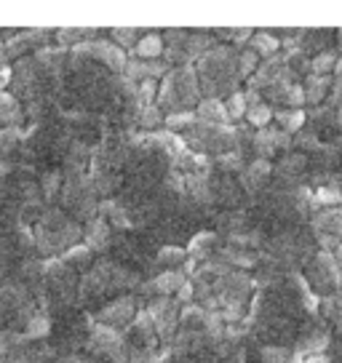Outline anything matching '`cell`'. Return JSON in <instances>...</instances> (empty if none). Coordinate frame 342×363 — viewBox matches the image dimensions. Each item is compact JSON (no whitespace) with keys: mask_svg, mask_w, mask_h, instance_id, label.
<instances>
[{"mask_svg":"<svg viewBox=\"0 0 342 363\" xmlns=\"http://www.w3.org/2000/svg\"><path fill=\"white\" fill-rule=\"evenodd\" d=\"M6 57H9V51H6V45L0 43V69H6L3 65H6Z\"/></svg>","mask_w":342,"mask_h":363,"instance_id":"obj_34","label":"cell"},{"mask_svg":"<svg viewBox=\"0 0 342 363\" xmlns=\"http://www.w3.org/2000/svg\"><path fill=\"white\" fill-rule=\"evenodd\" d=\"M225 107H228L230 118H241V115H246V94L236 91L228 102H225Z\"/></svg>","mask_w":342,"mask_h":363,"instance_id":"obj_18","label":"cell"},{"mask_svg":"<svg viewBox=\"0 0 342 363\" xmlns=\"http://www.w3.org/2000/svg\"><path fill=\"white\" fill-rule=\"evenodd\" d=\"M263 358L267 363H289V352L281 350V347H265Z\"/></svg>","mask_w":342,"mask_h":363,"instance_id":"obj_26","label":"cell"},{"mask_svg":"<svg viewBox=\"0 0 342 363\" xmlns=\"http://www.w3.org/2000/svg\"><path fill=\"white\" fill-rule=\"evenodd\" d=\"M308 278L313 281L316 289L321 291H329V289H337L340 286V278H342V270L337 267V262L331 254H319L313 264L308 267Z\"/></svg>","mask_w":342,"mask_h":363,"instance_id":"obj_2","label":"cell"},{"mask_svg":"<svg viewBox=\"0 0 342 363\" xmlns=\"http://www.w3.org/2000/svg\"><path fill=\"white\" fill-rule=\"evenodd\" d=\"M278 121H281V125H284V128H289V131H297V128L302 125V121H305V115L299 113V110H284V113H278Z\"/></svg>","mask_w":342,"mask_h":363,"instance_id":"obj_20","label":"cell"},{"mask_svg":"<svg viewBox=\"0 0 342 363\" xmlns=\"http://www.w3.org/2000/svg\"><path fill=\"white\" fill-rule=\"evenodd\" d=\"M155 91H158V80H142L137 86V99L139 104H145V107H153V102H155Z\"/></svg>","mask_w":342,"mask_h":363,"instance_id":"obj_17","label":"cell"},{"mask_svg":"<svg viewBox=\"0 0 342 363\" xmlns=\"http://www.w3.org/2000/svg\"><path fill=\"white\" fill-rule=\"evenodd\" d=\"M251 48H257V54L273 57L275 51L281 48V43H278V38H275V35L260 33V35H254V40H251Z\"/></svg>","mask_w":342,"mask_h":363,"instance_id":"obj_13","label":"cell"},{"mask_svg":"<svg viewBox=\"0 0 342 363\" xmlns=\"http://www.w3.org/2000/svg\"><path fill=\"white\" fill-rule=\"evenodd\" d=\"M11 78V69H0V89L6 86V80Z\"/></svg>","mask_w":342,"mask_h":363,"instance_id":"obj_32","label":"cell"},{"mask_svg":"<svg viewBox=\"0 0 342 363\" xmlns=\"http://www.w3.org/2000/svg\"><path fill=\"white\" fill-rule=\"evenodd\" d=\"M57 184H59L57 174H48V177H46V195L54 193V190H57Z\"/></svg>","mask_w":342,"mask_h":363,"instance_id":"obj_31","label":"cell"},{"mask_svg":"<svg viewBox=\"0 0 342 363\" xmlns=\"http://www.w3.org/2000/svg\"><path fill=\"white\" fill-rule=\"evenodd\" d=\"M139 123L142 125H158L160 123V110L158 107H145V110H142V115H139Z\"/></svg>","mask_w":342,"mask_h":363,"instance_id":"obj_28","label":"cell"},{"mask_svg":"<svg viewBox=\"0 0 342 363\" xmlns=\"http://www.w3.org/2000/svg\"><path fill=\"white\" fill-rule=\"evenodd\" d=\"M86 246L89 249H104L107 246V225H104V219H92L89 227H86Z\"/></svg>","mask_w":342,"mask_h":363,"instance_id":"obj_10","label":"cell"},{"mask_svg":"<svg viewBox=\"0 0 342 363\" xmlns=\"http://www.w3.org/2000/svg\"><path fill=\"white\" fill-rule=\"evenodd\" d=\"M131 315H134V302L131 299H118L110 307H104L99 318H102L104 323H110V326H118V323H126Z\"/></svg>","mask_w":342,"mask_h":363,"instance_id":"obj_7","label":"cell"},{"mask_svg":"<svg viewBox=\"0 0 342 363\" xmlns=\"http://www.w3.org/2000/svg\"><path fill=\"white\" fill-rule=\"evenodd\" d=\"M150 318H153V323H155L160 337H169L171 331H174V320H177V307L169 299H158L150 307Z\"/></svg>","mask_w":342,"mask_h":363,"instance_id":"obj_3","label":"cell"},{"mask_svg":"<svg viewBox=\"0 0 342 363\" xmlns=\"http://www.w3.org/2000/svg\"><path fill=\"white\" fill-rule=\"evenodd\" d=\"M184 286V275L177 270H169L163 272V275H158L155 278V289H158L160 294H171V291H180Z\"/></svg>","mask_w":342,"mask_h":363,"instance_id":"obj_12","label":"cell"},{"mask_svg":"<svg viewBox=\"0 0 342 363\" xmlns=\"http://www.w3.org/2000/svg\"><path fill=\"white\" fill-rule=\"evenodd\" d=\"M209 45H211V40H209L206 35H190V38L184 40V48H187L190 54H209Z\"/></svg>","mask_w":342,"mask_h":363,"instance_id":"obj_21","label":"cell"},{"mask_svg":"<svg viewBox=\"0 0 342 363\" xmlns=\"http://www.w3.org/2000/svg\"><path fill=\"white\" fill-rule=\"evenodd\" d=\"M246 118L254 125H267V121H270V107L267 104H254V107L246 110Z\"/></svg>","mask_w":342,"mask_h":363,"instance_id":"obj_19","label":"cell"},{"mask_svg":"<svg viewBox=\"0 0 342 363\" xmlns=\"http://www.w3.org/2000/svg\"><path fill=\"white\" fill-rule=\"evenodd\" d=\"M48 334V318L38 315V318H30V323H27V337H46Z\"/></svg>","mask_w":342,"mask_h":363,"instance_id":"obj_23","label":"cell"},{"mask_svg":"<svg viewBox=\"0 0 342 363\" xmlns=\"http://www.w3.org/2000/svg\"><path fill=\"white\" fill-rule=\"evenodd\" d=\"M286 145V136L284 131H260V134L254 136V147H257V155H273L275 147H281Z\"/></svg>","mask_w":342,"mask_h":363,"instance_id":"obj_9","label":"cell"},{"mask_svg":"<svg viewBox=\"0 0 342 363\" xmlns=\"http://www.w3.org/2000/svg\"><path fill=\"white\" fill-rule=\"evenodd\" d=\"M254 67H257V51H243V54L238 57L241 75H251V72H254Z\"/></svg>","mask_w":342,"mask_h":363,"instance_id":"obj_24","label":"cell"},{"mask_svg":"<svg viewBox=\"0 0 342 363\" xmlns=\"http://www.w3.org/2000/svg\"><path fill=\"white\" fill-rule=\"evenodd\" d=\"M80 51H89L94 57H99L102 62H107L113 69H126V59H123V51L118 48V45L107 43V40H99V43L94 45H78Z\"/></svg>","mask_w":342,"mask_h":363,"instance_id":"obj_5","label":"cell"},{"mask_svg":"<svg viewBox=\"0 0 342 363\" xmlns=\"http://www.w3.org/2000/svg\"><path fill=\"white\" fill-rule=\"evenodd\" d=\"M193 121H195V115L187 113V110H184V113H171L169 118H166V123H169L171 128H180V125H190Z\"/></svg>","mask_w":342,"mask_h":363,"instance_id":"obj_27","label":"cell"},{"mask_svg":"<svg viewBox=\"0 0 342 363\" xmlns=\"http://www.w3.org/2000/svg\"><path fill=\"white\" fill-rule=\"evenodd\" d=\"M334 67H337V59H334V54H331V51H324V54H319V57L310 62L313 75H329Z\"/></svg>","mask_w":342,"mask_h":363,"instance_id":"obj_15","label":"cell"},{"mask_svg":"<svg viewBox=\"0 0 342 363\" xmlns=\"http://www.w3.org/2000/svg\"><path fill=\"white\" fill-rule=\"evenodd\" d=\"M198 115L211 125H222L225 121H230L228 107H225V102H219V99H206V102H201Z\"/></svg>","mask_w":342,"mask_h":363,"instance_id":"obj_8","label":"cell"},{"mask_svg":"<svg viewBox=\"0 0 342 363\" xmlns=\"http://www.w3.org/2000/svg\"><path fill=\"white\" fill-rule=\"evenodd\" d=\"M334 262H337V267L342 270V243L337 246V249H334Z\"/></svg>","mask_w":342,"mask_h":363,"instance_id":"obj_33","label":"cell"},{"mask_svg":"<svg viewBox=\"0 0 342 363\" xmlns=\"http://www.w3.org/2000/svg\"><path fill=\"white\" fill-rule=\"evenodd\" d=\"M313 227H316V233L324 235V238L340 240L342 238V211L340 208H326V211H321V214L313 219Z\"/></svg>","mask_w":342,"mask_h":363,"instance_id":"obj_4","label":"cell"},{"mask_svg":"<svg viewBox=\"0 0 342 363\" xmlns=\"http://www.w3.org/2000/svg\"><path fill=\"white\" fill-rule=\"evenodd\" d=\"M22 337H19V334H9V331H6V334H3V337H0V352H11V350H16V347H22Z\"/></svg>","mask_w":342,"mask_h":363,"instance_id":"obj_25","label":"cell"},{"mask_svg":"<svg viewBox=\"0 0 342 363\" xmlns=\"http://www.w3.org/2000/svg\"><path fill=\"white\" fill-rule=\"evenodd\" d=\"M219 163H222L225 169H236V166H241V158L236 155V152H228V155H222V158H219Z\"/></svg>","mask_w":342,"mask_h":363,"instance_id":"obj_30","label":"cell"},{"mask_svg":"<svg viewBox=\"0 0 342 363\" xmlns=\"http://www.w3.org/2000/svg\"><path fill=\"white\" fill-rule=\"evenodd\" d=\"M270 174V163L267 160H254L249 166V171H246V182H249L251 187H257V184H263L265 182V177Z\"/></svg>","mask_w":342,"mask_h":363,"instance_id":"obj_14","label":"cell"},{"mask_svg":"<svg viewBox=\"0 0 342 363\" xmlns=\"http://www.w3.org/2000/svg\"><path fill=\"white\" fill-rule=\"evenodd\" d=\"M198 96V86H195V75L190 67L177 69L174 75H169L166 86H163V94L158 99L163 104H190Z\"/></svg>","mask_w":342,"mask_h":363,"instance_id":"obj_1","label":"cell"},{"mask_svg":"<svg viewBox=\"0 0 342 363\" xmlns=\"http://www.w3.org/2000/svg\"><path fill=\"white\" fill-rule=\"evenodd\" d=\"M113 38L121 45H123V48H131V51H134V45H137V43H134V38H137V30H128V27H115Z\"/></svg>","mask_w":342,"mask_h":363,"instance_id":"obj_22","label":"cell"},{"mask_svg":"<svg viewBox=\"0 0 342 363\" xmlns=\"http://www.w3.org/2000/svg\"><path fill=\"white\" fill-rule=\"evenodd\" d=\"M308 363H331V361H329V358H324V355H313Z\"/></svg>","mask_w":342,"mask_h":363,"instance_id":"obj_35","label":"cell"},{"mask_svg":"<svg viewBox=\"0 0 342 363\" xmlns=\"http://www.w3.org/2000/svg\"><path fill=\"white\" fill-rule=\"evenodd\" d=\"M163 48H166V43H163L160 35H145L134 45V57L142 59V62H153V59H158L163 54Z\"/></svg>","mask_w":342,"mask_h":363,"instance_id":"obj_6","label":"cell"},{"mask_svg":"<svg viewBox=\"0 0 342 363\" xmlns=\"http://www.w3.org/2000/svg\"><path fill=\"white\" fill-rule=\"evenodd\" d=\"M326 89H329V75H310L308 86H305V99L310 104H319L326 96Z\"/></svg>","mask_w":342,"mask_h":363,"instance_id":"obj_11","label":"cell"},{"mask_svg":"<svg viewBox=\"0 0 342 363\" xmlns=\"http://www.w3.org/2000/svg\"><path fill=\"white\" fill-rule=\"evenodd\" d=\"M16 118H19V104H16V99L9 96V94H0V121L3 123H11Z\"/></svg>","mask_w":342,"mask_h":363,"instance_id":"obj_16","label":"cell"},{"mask_svg":"<svg viewBox=\"0 0 342 363\" xmlns=\"http://www.w3.org/2000/svg\"><path fill=\"white\" fill-rule=\"evenodd\" d=\"M177 259H182V251H180V249H163V251H160V262H169V264H174Z\"/></svg>","mask_w":342,"mask_h":363,"instance_id":"obj_29","label":"cell"}]
</instances>
